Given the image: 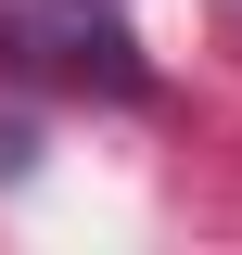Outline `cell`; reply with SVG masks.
<instances>
[{"instance_id":"6da1fadb","label":"cell","mask_w":242,"mask_h":255,"mask_svg":"<svg viewBox=\"0 0 242 255\" xmlns=\"http://www.w3.org/2000/svg\"><path fill=\"white\" fill-rule=\"evenodd\" d=\"M0 64H26V77H51V90H115V102H140V90H153V77H140V51H127L115 26H90V38L13 26V38H0Z\"/></svg>"}]
</instances>
